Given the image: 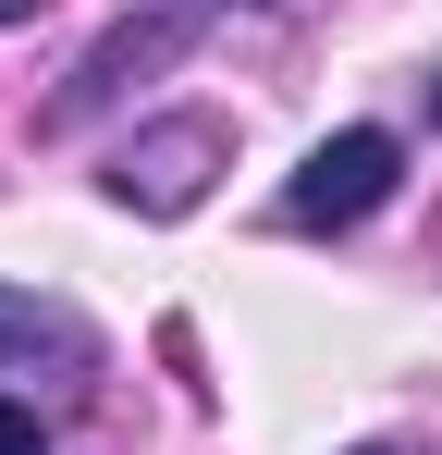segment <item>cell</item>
Returning a JSON list of instances; mask_svg holds the SVG:
<instances>
[{
  "label": "cell",
  "instance_id": "6",
  "mask_svg": "<svg viewBox=\"0 0 442 455\" xmlns=\"http://www.w3.org/2000/svg\"><path fill=\"white\" fill-rule=\"evenodd\" d=\"M37 12H50V0H0V25H37Z\"/></svg>",
  "mask_w": 442,
  "mask_h": 455
},
{
  "label": "cell",
  "instance_id": "5",
  "mask_svg": "<svg viewBox=\"0 0 442 455\" xmlns=\"http://www.w3.org/2000/svg\"><path fill=\"white\" fill-rule=\"evenodd\" d=\"M37 332H50L37 307H25V296H0V345H37Z\"/></svg>",
  "mask_w": 442,
  "mask_h": 455
},
{
  "label": "cell",
  "instance_id": "1",
  "mask_svg": "<svg viewBox=\"0 0 442 455\" xmlns=\"http://www.w3.org/2000/svg\"><path fill=\"white\" fill-rule=\"evenodd\" d=\"M393 172H406V148H393L381 124H344V136H320L307 172L283 185V222L295 234H344V222H368V210L393 197Z\"/></svg>",
  "mask_w": 442,
  "mask_h": 455
},
{
  "label": "cell",
  "instance_id": "7",
  "mask_svg": "<svg viewBox=\"0 0 442 455\" xmlns=\"http://www.w3.org/2000/svg\"><path fill=\"white\" fill-rule=\"evenodd\" d=\"M357 455H381V443H357Z\"/></svg>",
  "mask_w": 442,
  "mask_h": 455
},
{
  "label": "cell",
  "instance_id": "3",
  "mask_svg": "<svg viewBox=\"0 0 442 455\" xmlns=\"http://www.w3.org/2000/svg\"><path fill=\"white\" fill-rule=\"evenodd\" d=\"M185 25H197V12H147V25H111V37H99V62L74 75V99L50 111V124H86V111H99L111 86H136L147 62H172V50H185Z\"/></svg>",
  "mask_w": 442,
  "mask_h": 455
},
{
  "label": "cell",
  "instance_id": "4",
  "mask_svg": "<svg viewBox=\"0 0 442 455\" xmlns=\"http://www.w3.org/2000/svg\"><path fill=\"white\" fill-rule=\"evenodd\" d=\"M0 455H50V419H37V406H12V394H0Z\"/></svg>",
  "mask_w": 442,
  "mask_h": 455
},
{
  "label": "cell",
  "instance_id": "2",
  "mask_svg": "<svg viewBox=\"0 0 442 455\" xmlns=\"http://www.w3.org/2000/svg\"><path fill=\"white\" fill-rule=\"evenodd\" d=\"M221 172V124L209 111H172V124H147V136H123V160H111V197L123 210H147V222H172V210H197Z\"/></svg>",
  "mask_w": 442,
  "mask_h": 455
}]
</instances>
